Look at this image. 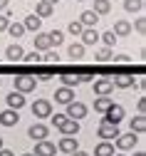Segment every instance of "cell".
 I'll list each match as a JSON object with an SVG mask.
<instances>
[{
  "label": "cell",
  "instance_id": "6da1fadb",
  "mask_svg": "<svg viewBox=\"0 0 146 156\" xmlns=\"http://www.w3.org/2000/svg\"><path fill=\"white\" fill-rule=\"evenodd\" d=\"M12 84H15V92L27 94V92H35L37 80H35V77H30V74H20V77H15V80H12Z\"/></svg>",
  "mask_w": 146,
  "mask_h": 156
},
{
  "label": "cell",
  "instance_id": "7a4b0ae2",
  "mask_svg": "<svg viewBox=\"0 0 146 156\" xmlns=\"http://www.w3.org/2000/svg\"><path fill=\"white\" fill-rule=\"evenodd\" d=\"M32 116H35V119H50V116H52V102L50 99H35Z\"/></svg>",
  "mask_w": 146,
  "mask_h": 156
},
{
  "label": "cell",
  "instance_id": "3957f363",
  "mask_svg": "<svg viewBox=\"0 0 146 156\" xmlns=\"http://www.w3.org/2000/svg\"><path fill=\"white\" fill-rule=\"evenodd\" d=\"M121 119H124V107H121V104H112L107 112H104L101 124H114V126H119Z\"/></svg>",
  "mask_w": 146,
  "mask_h": 156
},
{
  "label": "cell",
  "instance_id": "277c9868",
  "mask_svg": "<svg viewBox=\"0 0 146 156\" xmlns=\"http://www.w3.org/2000/svg\"><path fill=\"white\" fill-rule=\"evenodd\" d=\"M92 87H94V94L99 97H109L114 92V82L109 77H101V80H92Z\"/></svg>",
  "mask_w": 146,
  "mask_h": 156
},
{
  "label": "cell",
  "instance_id": "5b68a950",
  "mask_svg": "<svg viewBox=\"0 0 146 156\" xmlns=\"http://www.w3.org/2000/svg\"><path fill=\"white\" fill-rule=\"evenodd\" d=\"M136 136H139V134H134V131H129V134H119L116 139H114V144H116L119 151H129V149H134V144L139 141Z\"/></svg>",
  "mask_w": 146,
  "mask_h": 156
},
{
  "label": "cell",
  "instance_id": "8992f818",
  "mask_svg": "<svg viewBox=\"0 0 146 156\" xmlns=\"http://www.w3.org/2000/svg\"><path fill=\"white\" fill-rule=\"evenodd\" d=\"M67 107V119H84V116H87V104H82V102H69V104H65Z\"/></svg>",
  "mask_w": 146,
  "mask_h": 156
},
{
  "label": "cell",
  "instance_id": "52a82bcc",
  "mask_svg": "<svg viewBox=\"0 0 146 156\" xmlns=\"http://www.w3.org/2000/svg\"><path fill=\"white\" fill-rule=\"evenodd\" d=\"M121 131H119V126H114V124H99V129H97V136L101 141H112V139H116Z\"/></svg>",
  "mask_w": 146,
  "mask_h": 156
},
{
  "label": "cell",
  "instance_id": "ba28073f",
  "mask_svg": "<svg viewBox=\"0 0 146 156\" xmlns=\"http://www.w3.org/2000/svg\"><path fill=\"white\" fill-rule=\"evenodd\" d=\"M47 134H50V129L42 124V122H35L30 129H27V136L32 141H42V139H47Z\"/></svg>",
  "mask_w": 146,
  "mask_h": 156
},
{
  "label": "cell",
  "instance_id": "9c48e42d",
  "mask_svg": "<svg viewBox=\"0 0 146 156\" xmlns=\"http://www.w3.org/2000/svg\"><path fill=\"white\" fill-rule=\"evenodd\" d=\"M77 149H79V141L74 136H62L57 141V151H62V154H74Z\"/></svg>",
  "mask_w": 146,
  "mask_h": 156
},
{
  "label": "cell",
  "instance_id": "30bf717a",
  "mask_svg": "<svg viewBox=\"0 0 146 156\" xmlns=\"http://www.w3.org/2000/svg\"><path fill=\"white\" fill-rule=\"evenodd\" d=\"M55 151H57V146L50 141V139H42V141H37L35 144V156H55Z\"/></svg>",
  "mask_w": 146,
  "mask_h": 156
},
{
  "label": "cell",
  "instance_id": "8fae6325",
  "mask_svg": "<svg viewBox=\"0 0 146 156\" xmlns=\"http://www.w3.org/2000/svg\"><path fill=\"white\" fill-rule=\"evenodd\" d=\"M5 102H8V109H15V112H20L25 107V94H20V92H10L8 97H5Z\"/></svg>",
  "mask_w": 146,
  "mask_h": 156
},
{
  "label": "cell",
  "instance_id": "7c38bea8",
  "mask_svg": "<svg viewBox=\"0 0 146 156\" xmlns=\"http://www.w3.org/2000/svg\"><path fill=\"white\" fill-rule=\"evenodd\" d=\"M79 42L82 45H97L99 42V32L94 30V27H84V30H82V35H79Z\"/></svg>",
  "mask_w": 146,
  "mask_h": 156
},
{
  "label": "cell",
  "instance_id": "4fadbf2b",
  "mask_svg": "<svg viewBox=\"0 0 146 156\" xmlns=\"http://www.w3.org/2000/svg\"><path fill=\"white\" fill-rule=\"evenodd\" d=\"M23 55H25V50L20 47L17 42H12V45L5 47V57H8L10 62H23Z\"/></svg>",
  "mask_w": 146,
  "mask_h": 156
},
{
  "label": "cell",
  "instance_id": "5bb4252c",
  "mask_svg": "<svg viewBox=\"0 0 146 156\" xmlns=\"http://www.w3.org/2000/svg\"><path fill=\"white\" fill-rule=\"evenodd\" d=\"M59 131H62V136H77L79 134V122L77 119H65L62 126H59Z\"/></svg>",
  "mask_w": 146,
  "mask_h": 156
},
{
  "label": "cell",
  "instance_id": "9a60e30c",
  "mask_svg": "<svg viewBox=\"0 0 146 156\" xmlns=\"http://www.w3.org/2000/svg\"><path fill=\"white\" fill-rule=\"evenodd\" d=\"M20 122V114L15 109H5V112H0V124L3 126H15Z\"/></svg>",
  "mask_w": 146,
  "mask_h": 156
},
{
  "label": "cell",
  "instance_id": "2e32d148",
  "mask_svg": "<svg viewBox=\"0 0 146 156\" xmlns=\"http://www.w3.org/2000/svg\"><path fill=\"white\" fill-rule=\"evenodd\" d=\"M55 102H59V104H69V102H74V89L59 87V89L55 92Z\"/></svg>",
  "mask_w": 146,
  "mask_h": 156
},
{
  "label": "cell",
  "instance_id": "e0dca14e",
  "mask_svg": "<svg viewBox=\"0 0 146 156\" xmlns=\"http://www.w3.org/2000/svg\"><path fill=\"white\" fill-rule=\"evenodd\" d=\"M32 42H35V50H37V52H45V50H50V47H52V45H50V35H47V32H35V40H32Z\"/></svg>",
  "mask_w": 146,
  "mask_h": 156
},
{
  "label": "cell",
  "instance_id": "ac0fdd59",
  "mask_svg": "<svg viewBox=\"0 0 146 156\" xmlns=\"http://www.w3.org/2000/svg\"><path fill=\"white\" fill-rule=\"evenodd\" d=\"M114 87L116 89H129V87H134L136 84V80H134V74H119V77H114Z\"/></svg>",
  "mask_w": 146,
  "mask_h": 156
},
{
  "label": "cell",
  "instance_id": "d6986e66",
  "mask_svg": "<svg viewBox=\"0 0 146 156\" xmlns=\"http://www.w3.org/2000/svg\"><path fill=\"white\" fill-rule=\"evenodd\" d=\"M112 32H114L116 37H126V35H131V23H129V20H116Z\"/></svg>",
  "mask_w": 146,
  "mask_h": 156
},
{
  "label": "cell",
  "instance_id": "ffe728a7",
  "mask_svg": "<svg viewBox=\"0 0 146 156\" xmlns=\"http://www.w3.org/2000/svg\"><path fill=\"white\" fill-rule=\"evenodd\" d=\"M79 23L84 25V27H94V25L99 23V15H97L94 10H84V12L79 15Z\"/></svg>",
  "mask_w": 146,
  "mask_h": 156
},
{
  "label": "cell",
  "instance_id": "44dd1931",
  "mask_svg": "<svg viewBox=\"0 0 146 156\" xmlns=\"http://www.w3.org/2000/svg\"><path fill=\"white\" fill-rule=\"evenodd\" d=\"M94 156H114V144L112 141H99L94 146Z\"/></svg>",
  "mask_w": 146,
  "mask_h": 156
},
{
  "label": "cell",
  "instance_id": "7402d4cb",
  "mask_svg": "<svg viewBox=\"0 0 146 156\" xmlns=\"http://www.w3.org/2000/svg\"><path fill=\"white\" fill-rule=\"evenodd\" d=\"M23 25H25V30H30V32H40V27H42V17H37V15H27Z\"/></svg>",
  "mask_w": 146,
  "mask_h": 156
},
{
  "label": "cell",
  "instance_id": "603a6c76",
  "mask_svg": "<svg viewBox=\"0 0 146 156\" xmlns=\"http://www.w3.org/2000/svg\"><path fill=\"white\" fill-rule=\"evenodd\" d=\"M94 60H97V62H112V60H114V50H112V47H99V50L94 52Z\"/></svg>",
  "mask_w": 146,
  "mask_h": 156
},
{
  "label": "cell",
  "instance_id": "cb8c5ba5",
  "mask_svg": "<svg viewBox=\"0 0 146 156\" xmlns=\"http://www.w3.org/2000/svg\"><path fill=\"white\" fill-rule=\"evenodd\" d=\"M59 80H62V87H67V89H74V87L82 84V82H79V77H77V74H69V72L59 74Z\"/></svg>",
  "mask_w": 146,
  "mask_h": 156
},
{
  "label": "cell",
  "instance_id": "d4e9b609",
  "mask_svg": "<svg viewBox=\"0 0 146 156\" xmlns=\"http://www.w3.org/2000/svg\"><path fill=\"white\" fill-rule=\"evenodd\" d=\"M52 12H55V8H52V5L42 3V0H37V5H35V15H37V17H50Z\"/></svg>",
  "mask_w": 146,
  "mask_h": 156
},
{
  "label": "cell",
  "instance_id": "484cf974",
  "mask_svg": "<svg viewBox=\"0 0 146 156\" xmlns=\"http://www.w3.org/2000/svg\"><path fill=\"white\" fill-rule=\"evenodd\" d=\"M8 32H10L12 40H20V37H23L27 30H25V25H23V23H10V25H8Z\"/></svg>",
  "mask_w": 146,
  "mask_h": 156
},
{
  "label": "cell",
  "instance_id": "4316f807",
  "mask_svg": "<svg viewBox=\"0 0 146 156\" xmlns=\"http://www.w3.org/2000/svg\"><path fill=\"white\" fill-rule=\"evenodd\" d=\"M131 131H134V134H144V131H146V116H144V114H139V116L131 119Z\"/></svg>",
  "mask_w": 146,
  "mask_h": 156
},
{
  "label": "cell",
  "instance_id": "83f0119b",
  "mask_svg": "<svg viewBox=\"0 0 146 156\" xmlns=\"http://www.w3.org/2000/svg\"><path fill=\"white\" fill-rule=\"evenodd\" d=\"M112 104H114V99H109V97H99V99H94V112L104 114V112H107Z\"/></svg>",
  "mask_w": 146,
  "mask_h": 156
},
{
  "label": "cell",
  "instance_id": "f1b7e54d",
  "mask_svg": "<svg viewBox=\"0 0 146 156\" xmlns=\"http://www.w3.org/2000/svg\"><path fill=\"white\" fill-rule=\"evenodd\" d=\"M67 52H69L72 60H82V57H84V45H82V42H72Z\"/></svg>",
  "mask_w": 146,
  "mask_h": 156
},
{
  "label": "cell",
  "instance_id": "f546056e",
  "mask_svg": "<svg viewBox=\"0 0 146 156\" xmlns=\"http://www.w3.org/2000/svg\"><path fill=\"white\" fill-rule=\"evenodd\" d=\"M124 10L126 12H141L144 10V0H124Z\"/></svg>",
  "mask_w": 146,
  "mask_h": 156
},
{
  "label": "cell",
  "instance_id": "4dcf8cb0",
  "mask_svg": "<svg viewBox=\"0 0 146 156\" xmlns=\"http://www.w3.org/2000/svg\"><path fill=\"white\" fill-rule=\"evenodd\" d=\"M99 42H101V47H114V42H116V35L109 30V32H101L99 35Z\"/></svg>",
  "mask_w": 146,
  "mask_h": 156
},
{
  "label": "cell",
  "instance_id": "1f68e13d",
  "mask_svg": "<svg viewBox=\"0 0 146 156\" xmlns=\"http://www.w3.org/2000/svg\"><path fill=\"white\" fill-rule=\"evenodd\" d=\"M23 62H27V65H37V62H42V52H37V50L25 52V55H23Z\"/></svg>",
  "mask_w": 146,
  "mask_h": 156
},
{
  "label": "cell",
  "instance_id": "d6a6232c",
  "mask_svg": "<svg viewBox=\"0 0 146 156\" xmlns=\"http://www.w3.org/2000/svg\"><path fill=\"white\" fill-rule=\"evenodd\" d=\"M112 10V3L109 0H94V12L97 15H107Z\"/></svg>",
  "mask_w": 146,
  "mask_h": 156
},
{
  "label": "cell",
  "instance_id": "836d02e7",
  "mask_svg": "<svg viewBox=\"0 0 146 156\" xmlns=\"http://www.w3.org/2000/svg\"><path fill=\"white\" fill-rule=\"evenodd\" d=\"M47 35H50V45H52V47H57V45L65 42V32H62V30H52V32H47Z\"/></svg>",
  "mask_w": 146,
  "mask_h": 156
},
{
  "label": "cell",
  "instance_id": "e575fe53",
  "mask_svg": "<svg viewBox=\"0 0 146 156\" xmlns=\"http://www.w3.org/2000/svg\"><path fill=\"white\" fill-rule=\"evenodd\" d=\"M67 30H69V35H74V37H79V35H82V30H84V25H82L79 20H72V23L67 25Z\"/></svg>",
  "mask_w": 146,
  "mask_h": 156
},
{
  "label": "cell",
  "instance_id": "d590c367",
  "mask_svg": "<svg viewBox=\"0 0 146 156\" xmlns=\"http://www.w3.org/2000/svg\"><path fill=\"white\" fill-rule=\"evenodd\" d=\"M42 60H45V62H57L59 55H57L55 50H45V52H42Z\"/></svg>",
  "mask_w": 146,
  "mask_h": 156
},
{
  "label": "cell",
  "instance_id": "8d00e7d4",
  "mask_svg": "<svg viewBox=\"0 0 146 156\" xmlns=\"http://www.w3.org/2000/svg\"><path fill=\"white\" fill-rule=\"evenodd\" d=\"M65 119H67L65 114H55V116H52V126H55V129H59V126H62V122H65Z\"/></svg>",
  "mask_w": 146,
  "mask_h": 156
},
{
  "label": "cell",
  "instance_id": "74e56055",
  "mask_svg": "<svg viewBox=\"0 0 146 156\" xmlns=\"http://www.w3.org/2000/svg\"><path fill=\"white\" fill-rule=\"evenodd\" d=\"M136 30H139L141 35L146 32V17H144V15H141V17H136Z\"/></svg>",
  "mask_w": 146,
  "mask_h": 156
},
{
  "label": "cell",
  "instance_id": "f35d334b",
  "mask_svg": "<svg viewBox=\"0 0 146 156\" xmlns=\"http://www.w3.org/2000/svg\"><path fill=\"white\" fill-rule=\"evenodd\" d=\"M77 77H79V82H92V80H94V74H92L89 69H87V72H79Z\"/></svg>",
  "mask_w": 146,
  "mask_h": 156
},
{
  "label": "cell",
  "instance_id": "ab89813d",
  "mask_svg": "<svg viewBox=\"0 0 146 156\" xmlns=\"http://www.w3.org/2000/svg\"><path fill=\"white\" fill-rule=\"evenodd\" d=\"M8 25H10V20H8L5 15H0V32H5V30H8Z\"/></svg>",
  "mask_w": 146,
  "mask_h": 156
},
{
  "label": "cell",
  "instance_id": "60d3db41",
  "mask_svg": "<svg viewBox=\"0 0 146 156\" xmlns=\"http://www.w3.org/2000/svg\"><path fill=\"white\" fill-rule=\"evenodd\" d=\"M131 57L129 55H114V62H129Z\"/></svg>",
  "mask_w": 146,
  "mask_h": 156
},
{
  "label": "cell",
  "instance_id": "b9f144b4",
  "mask_svg": "<svg viewBox=\"0 0 146 156\" xmlns=\"http://www.w3.org/2000/svg\"><path fill=\"white\" fill-rule=\"evenodd\" d=\"M136 107H139V114H144V112H146V97H141Z\"/></svg>",
  "mask_w": 146,
  "mask_h": 156
},
{
  "label": "cell",
  "instance_id": "7bdbcfd3",
  "mask_svg": "<svg viewBox=\"0 0 146 156\" xmlns=\"http://www.w3.org/2000/svg\"><path fill=\"white\" fill-rule=\"evenodd\" d=\"M0 156H15V154H12L10 149H5V146H3V149H0Z\"/></svg>",
  "mask_w": 146,
  "mask_h": 156
},
{
  "label": "cell",
  "instance_id": "ee69618b",
  "mask_svg": "<svg viewBox=\"0 0 146 156\" xmlns=\"http://www.w3.org/2000/svg\"><path fill=\"white\" fill-rule=\"evenodd\" d=\"M69 156H89V154H87V151H79V149H77V151H74V154H69Z\"/></svg>",
  "mask_w": 146,
  "mask_h": 156
},
{
  "label": "cell",
  "instance_id": "f6af8a7d",
  "mask_svg": "<svg viewBox=\"0 0 146 156\" xmlns=\"http://www.w3.org/2000/svg\"><path fill=\"white\" fill-rule=\"evenodd\" d=\"M8 3H10V0H0V10H5V8H8Z\"/></svg>",
  "mask_w": 146,
  "mask_h": 156
},
{
  "label": "cell",
  "instance_id": "bcb514c9",
  "mask_svg": "<svg viewBox=\"0 0 146 156\" xmlns=\"http://www.w3.org/2000/svg\"><path fill=\"white\" fill-rule=\"evenodd\" d=\"M42 3H47V5H52V8H55V5H57V0H42Z\"/></svg>",
  "mask_w": 146,
  "mask_h": 156
},
{
  "label": "cell",
  "instance_id": "7dc6e473",
  "mask_svg": "<svg viewBox=\"0 0 146 156\" xmlns=\"http://www.w3.org/2000/svg\"><path fill=\"white\" fill-rule=\"evenodd\" d=\"M134 156H146V154H144V151H136V154H134Z\"/></svg>",
  "mask_w": 146,
  "mask_h": 156
},
{
  "label": "cell",
  "instance_id": "c3c4849f",
  "mask_svg": "<svg viewBox=\"0 0 146 156\" xmlns=\"http://www.w3.org/2000/svg\"><path fill=\"white\" fill-rule=\"evenodd\" d=\"M0 149H3V136H0Z\"/></svg>",
  "mask_w": 146,
  "mask_h": 156
},
{
  "label": "cell",
  "instance_id": "681fc988",
  "mask_svg": "<svg viewBox=\"0 0 146 156\" xmlns=\"http://www.w3.org/2000/svg\"><path fill=\"white\" fill-rule=\"evenodd\" d=\"M23 156H35V154H23Z\"/></svg>",
  "mask_w": 146,
  "mask_h": 156
},
{
  "label": "cell",
  "instance_id": "f907efd6",
  "mask_svg": "<svg viewBox=\"0 0 146 156\" xmlns=\"http://www.w3.org/2000/svg\"><path fill=\"white\" fill-rule=\"evenodd\" d=\"M114 156H124V154H114Z\"/></svg>",
  "mask_w": 146,
  "mask_h": 156
},
{
  "label": "cell",
  "instance_id": "816d5d0a",
  "mask_svg": "<svg viewBox=\"0 0 146 156\" xmlns=\"http://www.w3.org/2000/svg\"><path fill=\"white\" fill-rule=\"evenodd\" d=\"M77 3H84V0H77Z\"/></svg>",
  "mask_w": 146,
  "mask_h": 156
}]
</instances>
